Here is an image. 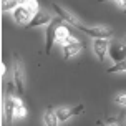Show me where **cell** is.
Segmentation results:
<instances>
[{"label":"cell","mask_w":126,"mask_h":126,"mask_svg":"<svg viewBox=\"0 0 126 126\" xmlns=\"http://www.w3.org/2000/svg\"><path fill=\"white\" fill-rule=\"evenodd\" d=\"M98 126H118V123L113 116V118H108V120H98Z\"/></svg>","instance_id":"e0dca14e"},{"label":"cell","mask_w":126,"mask_h":126,"mask_svg":"<svg viewBox=\"0 0 126 126\" xmlns=\"http://www.w3.org/2000/svg\"><path fill=\"white\" fill-rule=\"evenodd\" d=\"M12 73H13V81L17 86V93L18 96H25L27 91V73H25V65L23 60L18 53H13L12 55Z\"/></svg>","instance_id":"7a4b0ae2"},{"label":"cell","mask_w":126,"mask_h":126,"mask_svg":"<svg viewBox=\"0 0 126 126\" xmlns=\"http://www.w3.org/2000/svg\"><path fill=\"white\" fill-rule=\"evenodd\" d=\"M62 48H63V60H68V58L78 55V53L85 48V43H83L81 40H78L76 37L70 35V37L65 40V43L62 45Z\"/></svg>","instance_id":"8992f818"},{"label":"cell","mask_w":126,"mask_h":126,"mask_svg":"<svg viewBox=\"0 0 126 126\" xmlns=\"http://www.w3.org/2000/svg\"><path fill=\"white\" fill-rule=\"evenodd\" d=\"M71 33H70V30H68V27L65 25V22H63L62 25L58 27V32H57V43H60V45H63L65 43V40L70 37Z\"/></svg>","instance_id":"4fadbf2b"},{"label":"cell","mask_w":126,"mask_h":126,"mask_svg":"<svg viewBox=\"0 0 126 126\" xmlns=\"http://www.w3.org/2000/svg\"><path fill=\"white\" fill-rule=\"evenodd\" d=\"M43 121L47 126H58V123H60V120H58L57 116V108L55 106H47V110H45L43 113Z\"/></svg>","instance_id":"7c38bea8"},{"label":"cell","mask_w":126,"mask_h":126,"mask_svg":"<svg viewBox=\"0 0 126 126\" xmlns=\"http://www.w3.org/2000/svg\"><path fill=\"white\" fill-rule=\"evenodd\" d=\"M110 42H111L110 38H94L93 40V51L100 62H105V58H106L108 50H110Z\"/></svg>","instance_id":"30bf717a"},{"label":"cell","mask_w":126,"mask_h":126,"mask_svg":"<svg viewBox=\"0 0 126 126\" xmlns=\"http://www.w3.org/2000/svg\"><path fill=\"white\" fill-rule=\"evenodd\" d=\"M98 2H100V3H103V2H108V0H98Z\"/></svg>","instance_id":"44dd1931"},{"label":"cell","mask_w":126,"mask_h":126,"mask_svg":"<svg viewBox=\"0 0 126 126\" xmlns=\"http://www.w3.org/2000/svg\"><path fill=\"white\" fill-rule=\"evenodd\" d=\"M85 111V105L78 103L75 106H58L57 108V116L60 121H68L71 116H78Z\"/></svg>","instance_id":"ba28073f"},{"label":"cell","mask_w":126,"mask_h":126,"mask_svg":"<svg viewBox=\"0 0 126 126\" xmlns=\"http://www.w3.org/2000/svg\"><path fill=\"white\" fill-rule=\"evenodd\" d=\"M27 0H3L2 2V12H10L15 10L17 7H20L22 3H25Z\"/></svg>","instance_id":"5bb4252c"},{"label":"cell","mask_w":126,"mask_h":126,"mask_svg":"<svg viewBox=\"0 0 126 126\" xmlns=\"http://www.w3.org/2000/svg\"><path fill=\"white\" fill-rule=\"evenodd\" d=\"M75 28H78L83 33H86L88 37H94V38H110L111 40V37H113V28L105 27V25H85V23H78Z\"/></svg>","instance_id":"277c9868"},{"label":"cell","mask_w":126,"mask_h":126,"mask_svg":"<svg viewBox=\"0 0 126 126\" xmlns=\"http://www.w3.org/2000/svg\"><path fill=\"white\" fill-rule=\"evenodd\" d=\"M114 120H116L118 126H126V116H125V114H120V116H114Z\"/></svg>","instance_id":"d6986e66"},{"label":"cell","mask_w":126,"mask_h":126,"mask_svg":"<svg viewBox=\"0 0 126 126\" xmlns=\"http://www.w3.org/2000/svg\"><path fill=\"white\" fill-rule=\"evenodd\" d=\"M38 0H27L25 3H22L13 10V20L20 23V25H28L32 18L35 17V13L38 12Z\"/></svg>","instance_id":"3957f363"},{"label":"cell","mask_w":126,"mask_h":126,"mask_svg":"<svg viewBox=\"0 0 126 126\" xmlns=\"http://www.w3.org/2000/svg\"><path fill=\"white\" fill-rule=\"evenodd\" d=\"M25 116H27V108H25V105L20 101L17 110H15V118H25Z\"/></svg>","instance_id":"2e32d148"},{"label":"cell","mask_w":126,"mask_h":126,"mask_svg":"<svg viewBox=\"0 0 126 126\" xmlns=\"http://www.w3.org/2000/svg\"><path fill=\"white\" fill-rule=\"evenodd\" d=\"M125 10H126V8H125Z\"/></svg>","instance_id":"7402d4cb"},{"label":"cell","mask_w":126,"mask_h":126,"mask_svg":"<svg viewBox=\"0 0 126 126\" xmlns=\"http://www.w3.org/2000/svg\"><path fill=\"white\" fill-rule=\"evenodd\" d=\"M116 3H118V7H121V8H126V0H116Z\"/></svg>","instance_id":"ffe728a7"},{"label":"cell","mask_w":126,"mask_h":126,"mask_svg":"<svg viewBox=\"0 0 126 126\" xmlns=\"http://www.w3.org/2000/svg\"><path fill=\"white\" fill-rule=\"evenodd\" d=\"M120 71H126V60H123L120 63H114L113 66L108 68V73H120Z\"/></svg>","instance_id":"9a60e30c"},{"label":"cell","mask_w":126,"mask_h":126,"mask_svg":"<svg viewBox=\"0 0 126 126\" xmlns=\"http://www.w3.org/2000/svg\"><path fill=\"white\" fill-rule=\"evenodd\" d=\"M51 8L55 10V13L58 15V18H62L65 23H68V25H71V27H76L78 23H81L75 13H71L70 10H66L63 5H60V3H57V2L51 3Z\"/></svg>","instance_id":"52a82bcc"},{"label":"cell","mask_w":126,"mask_h":126,"mask_svg":"<svg viewBox=\"0 0 126 126\" xmlns=\"http://www.w3.org/2000/svg\"><path fill=\"white\" fill-rule=\"evenodd\" d=\"M62 23H63L62 18H53L47 27V32H45V53L47 55H50L53 45L57 43V32Z\"/></svg>","instance_id":"5b68a950"},{"label":"cell","mask_w":126,"mask_h":126,"mask_svg":"<svg viewBox=\"0 0 126 126\" xmlns=\"http://www.w3.org/2000/svg\"><path fill=\"white\" fill-rule=\"evenodd\" d=\"M114 103H118V105H121V106H126V93L118 94V96L114 98Z\"/></svg>","instance_id":"ac0fdd59"},{"label":"cell","mask_w":126,"mask_h":126,"mask_svg":"<svg viewBox=\"0 0 126 126\" xmlns=\"http://www.w3.org/2000/svg\"><path fill=\"white\" fill-rule=\"evenodd\" d=\"M110 57L114 63H120L123 60H126V43L120 42V40H111L110 42Z\"/></svg>","instance_id":"9c48e42d"},{"label":"cell","mask_w":126,"mask_h":126,"mask_svg":"<svg viewBox=\"0 0 126 126\" xmlns=\"http://www.w3.org/2000/svg\"><path fill=\"white\" fill-rule=\"evenodd\" d=\"M15 81L7 83L5 96H3V126H13V118H15V110L18 106L20 100L15 94Z\"/></svg>","instance_id":"6da1fadb"},{"label":"cell","mask_w":126,"mask_h":126,"mask_svg":"<svg viewBox=\"0 0 126 126\" xmlns=\"http://www.w3.org/2000/svg\"><path fill=\"white\" fill-rule=\"evenodd\" d=\"M51 22V17L48 12H43V10H38L35 13V17L32 18V22L25 28H35V27H40V25H45V23H50Z\"/></svg>","instance_id":"8fae6325"}]
</instances>
